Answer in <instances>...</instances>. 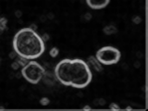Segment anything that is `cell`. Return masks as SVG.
<instances>
[{"mask_svg":"<svg viewBox=\"0 0 148 111\" xmlns=\"http://www.w3.org/2000/svg\"><path fill=\"white\" fill-rule=\"evenodd\" d=\"M55 76L60 83L77 89L89 85L92 78L89 65L79 58H65L59 61L55 68Z\"/></svg>","mask_w":148,"mask_h":111,"instance_id":"1","label":"cell"},{"mask_svg":"<svg viewBox=\"0 0 148 111\" xmlns=\"http://www.w3.org/2000/svg\"><path fill=\"white\" fill-rule=\"evenodd\" d=\"M13 48L18 57L25 59H35L45 50V41L31 27L22 28L13 38Z\"/></svg>","mask_w":148,"mask_h":111,"instance_id":"2","label":"cell"},{"mask_svg":"<svg viewBox=\"0 0 148 111\" xmlns=\"http://www.w3.org/2000/svg\"><path fill=\"white\" fill-rule=\"evenodd\" d=\"M21 75L28 82L32 84H37L45 75V69L38 62L31 60L23 66Z\"/></svg>","mask_w":148,"mask_h":111,"instance_id":"3","label":"cell"},{"mask_svg":"<svg viewBox=\"0 0 148 111\" xmlns=\"http://www.w3.org/2000/svg\"><path fill=\"white\" fill-rule=\"evenodd\" d=\"M121 53L114 46L106 45L101 47L96 52L95 58L102 65H113L119 61Z\"/></svg>","mask_w":148,"mask_h":111,"instance_id":"4","label":"cell"},{"mask_svg":"<svg viewBox=\"0 0 148 111\" xmlns=\"http://www.w3.org/2000/svg\"><path fill=\"white\" fill-rule=\"evenodd\" d=\"M85 1L92 9H102L108 6L110 0H85Z\"/></svg>","mask_w":148,"mask_h":111,"instance_id":"5","label":"cell"},{"mask_svg":"<svg viewBox=\"0 0 148 111\" xmlns=\"http://www.w3.org/2000/svg\"><path fill=\"white\" fill-rule=\"evenodd\" d=\"M88 62H89V65L91 67L95 69V71L98 72L103 71V69H104L103 65L98 61V59L95 58V56H90L89 58H88Z\"/></svg>","mask_w":148,"mask_h":111,"instance_id":"6","label":"cell"},{"mask_svg":"<svg viewBox=\"0 0 148 111\" xmlns=\"http://www.w3.org/2000/svg\"><path fill=\"white\" fill-rule=\"evenodd\" d=\"M103 32H104V34H106V35H112V34H117L118 29H117V27H116L115 25L111 24V25L106 26L103 29Z\"/></svg>","mask_w":148,"mask_h":111,"instance_id":"7","label":"cell"},{"mask_svg":"<svg viewBox=\"0 0 148 111\" xmlns=\"http://www.w3.org/2000/svg\"><path fill=\"white\" fill-rule=\"evenodd\" d=\"M58 52H59V50L57 48V47H53L52 49L50 50V56L52 58H56V57H58Z\"/></svg>","mask_w":148,"mask_h":111,"instance_id":"8","label":"cell"},{"mask_svg":"<svg viewBox=\"0 0 148 111\" xmlns=\"http://www.w3.org/2000/svg\"><path fill=\"white\" fill-rule=\"evenodd\" d=\"M49 99L48 98H46V97H44V98H42L40 100V103L41 105H43V106H46V105H48L49 104Z\"/></svg>","mask_w":148,"mask_h":111,"instance_id":"9","label":"cell"},{"mask_svg":"<svg viewBox=\"0 0 148 111\" xmlns=\"http://www.w3.org/2000/svg\"><path fill=\"white\" fill-rule=\"evenodd\" d=\"M132 21L134 22V23H136V24H139L141 21H142V18H140V17H138V16H136V17H134L133 18H132Z\"/></svg>","mask_w":148,"mask_h":111,"instance_id":"10","label":"cell"},{"mask_svg":"<svg viewBox=\"0 0 148 111\" xmlns=\"http://www.w3.org/2000/svg\"><path fill=\"white\" fill-rule=\"evenodd\" d=\"M109 108H110L111 109H119V106H117V104H115V103L111 104Z\"/></svg>","mask_w":148,"mask_h":111,"instance_id":"11","label":"cell"},{"mask_svg":"<svg viewBox=\"0 0 148 111\" xmlns=\"http://www.w3.org/2000/svg\"><path fill=\"white\" fill-rule=\"evenodd\" d=\"M85 17H86V20H90V18H92V16H91V14H90V13H86V14H85Z\"/></svg>","mask_w":148,"mask_h":111,"instance_id":"12","label":"cell"},{"mask_svg":"<svg viewBox=\"0 0 148 111\" xmlns=\"http://www.w3.org/2000/svg\"><path fill=\"white\" fill-rule=\"evenodd\" d=\"M86 108V109H90L91 108H90V106H85V108Z\"/></svg>","mask_w":148,"mask_h":111,"instance_id":"13","label":"cell"}]
</instances>
